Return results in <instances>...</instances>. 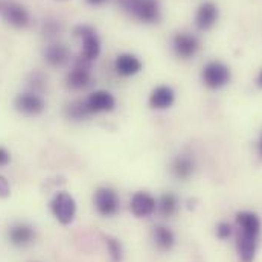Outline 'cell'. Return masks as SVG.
Returning a JSON list of instances; mask_svg holds the SVG:
<instances>
[{
    "label": "cell",
    "mask_w": 262,
    "mask_h": 262,
    "mask_svg": "<svg viewBox=\"0 0 262 262\" xmlns=\"http://www.w3.org/2000/svg\"><path fill=\"white\" fill-rule=\"evenodd\" d=\"M14 107L18 113H21L25 116H37L45 112L46 104L40 95L28 92V93H21L15 98Z\"/></svg>",
    "instance_id": "8"
},
{
    "label": "cell",
    "mask_w": 262,
    "mask_h": 262,
    "mask_svg": "<svg viewBox=\"0 0 262 262\" xmlns=\"http://www.w3.org/2000/svg\"><path fill=\"white\" fill-rule=\"evenodd\" d=\"M152 241L160 252H169L176 244V236L166 226H156L152 229Z\"/></svg>",
    "instance_id": "20"
},
{
    "label": "cell",
    "mask_w": 262,
    "mask_h": 262,
    "mask_svg": "<svg viewBox=\"0 0 262 262\" xmlns=\"http://www.w3.org/2000/svg\"><path fill=\"white\" fill-rule=\"evenodd\" d=\"M9 241L17 247H26L34 243L35 239V230L34 227L28 224H15L9 229Z\"/></svg>",
    "instance_id": "16"
},
{
    "label": "cell",
    "mask_w": 262,
    "mask_h": 262,
    "mask_svg": "<svg viewBox=\"0 0 262 262\" xmlns=\"http://www.w3.org/2000/svg\"><path fill=\"white\" fill-rule=\"evenodd\" d=\"M73 34H75V37L82 40L81 55L90 61H95L101 54V41H99V37L96 35L95 29L87 25H78L73 29Z\"/></svg>",
    "instance_id": "4"
},
{
    "label": "cell",
    "mask_w": 262,
    "mask_h": 262,
    "mask_svg": "<svg viewBox=\"0 0 262 262\" xmlns=\"http://www.w3.org/2000/svg\"><path fill=\"white\" fill-rule=\"evenodd\" d=\"M258 152H259V156L262 157V134L261 137H259V142H258Z\"/></svg>",
    "instance_id": "28"
},
{
    "label": "cell",
    "mask_w": 262,
    "mask_h": 262,
    "mask_svg": "<svg viewBox=\"0 0 262 262\" xmlns=\"http://www.w3.org/2000/svg\"><path fill=\"white\" fill-rule=\"evenodd\" d=\"M194 169H195L194 160L189 156H185V154L177 156L171 163V172L179 180H188L194 174Z\"/></svg>",
    "instance_id": "19"
},
{
    "label": "cell",
    "mask_w": 262,
    "mask_h": 262,
    "mask_svg": "<svg viewBox=\"0 0 262 262\" xmlns=\"http://www.w3.org/2000/svg\"><path fill=\"white\" fill-rule=\"evenodd\" d=\"M220 17L218 6L212 2H204L198 6L195 14V25L200 31H210Z\"/></svg>",
    "instance_id": "11"
},
{
    "label": "cell",
    "mask_w": 262,
    "mask_h": 262,
    "mask_svg": "<svg viewBox=\"0 0 262 262\" xmlns=\"http://www.w3.org/2000/svg\"><path fill=\"white\" fill-rule=\"evenodd\" d=\"M258 85L262 87V70L259 72V75H258Z\"/></svg>",
    "instance_id": "29"
},
{
    "label": "cell",
    "mask_w": 262,
    "mask_h": 262,
    "mask_svg": "<svg viewBox=\"0 0 262 262\" xmlns=\"http://www.w3.org/2000/svg\"><path fill=\"white\" fill-rule=\"evenodd\" d=\"M66 115L72 121H82V119L89 118L92 113H90L85 101H73L66 107Z\"/></svg>",
    "instance_id": "22"
},
{
    "label": "cell",
    "mask_w": 262,
    "mask_h": 262,
    "mask_svg": "<svg viewBox=\"0 0 262 262\" xmlns=\"http://www.w3.org/2000/svg\"><path fill=\"white\" fill-rule=\"evenodd\" d=\"M157 207H159L160 215H163L166 218L172 216L179 210V200H177V196L174 195V194H171V192L163 194V195L160 196L159 203H157Z\"/></svg>",
    "instance_id": "21"
},
{
    "label": "cell",
    "mask_w": 262,
    "mask_h": 262,
    "mask_svg": "<svg viewBox=\"0 0 262 262\" xmlns=\"http://www.w3.org/2000/svg\"><path fill=\"white\" fill-rule=\"evenodd\" d=\"M105 243H107V249H108V253H110V258L112 262H121L122 261V246L121 243L116 239V238H112V236H107L105 238Z\"/></svg>",
    "instance_id": "23"
},
{
    "label": "cell",
    "mask_w": 262,
    "mask_h": 262,
    "mask_svg": "<svg viewBox=\"0 0 262 262\" xmlns=\"http://www.w3.org/2000/svg\"><path fill=\"white\" fill-rule=\"evenodd\" d=\"M156 206H157L156 198L149 195L148 192H136L131 196L130 209L133 215H136L137 218L149 216L156 210Z\"/></svg>",
    "instance_id": "12"
},
{
    "label": "cell",
    "mask_w": 262,
    "mask_h": 262,
    "mask_svg": "<svg viewBox=\"0 0 262 262\" xmlns=\"http://www.w3.org/2000/svg\"><path fill=\"white\" fill-rule=\"evenodd\" d=\"M176 101V93L169 85H159L149 95V105L154 110H166Z\"/></svg>",
    "instance_id": "13"
},
{
    "label": "cell",
    "mask_w": 262,
    "mask_h": 262,
    "mask_svg": "<svg viewBox=\"0 0 262 262\" xmlns=\"http://www.w3.org/2000/svg\"><path fill=\"white\" fill-rule=\"evenodd\" d=\"M236 224H238V232L244 235H252V236H259L261 232V220L256 213L244 210L236 213Z\"/></svg>",
    "instance_id": "15"
},
{
    "label": "cell",
    "mask_w": 262,
    "mask_h": 262,
    "mask_svg": "<svg viewBox=\"0 0 262 262\" xmlns=\"http://www.w3.org/2000/svg\"><path fill=\"white\" fill-rule=\"evenodd\" d=\"M93 204L99 215L113 216L119 210V196L112 188H99L93 195Z\"/></svg>",
    "instance_id": "6"
},
{
    "label": "cell",
    "mask_w": 262,
    "mask_h": 262,
    "mask_svg": "<svg viewBox=\"0 0 262 262\" xmlns=\"http://www.w3.org/2000/svg\"><path fill=\"white\" fill-rule=\"evenodd\" d=\"M0 8H2V5H0Z\"/></svg>",
    "instance_id": "30"
},
{
    "label": "cell",
    "mask_w": 262,
    "mask_h": 262,
    "mask_svg": "<svg viewBox=\"0 0 262 262\" xmlns=\"http://www.w3.org/2000/svg\"><path fill=\"white\" fill-rule=\"evenodd\" d=\"M230 69L221 61H209L201 70V79L203 84L207 89L218 90L229 84L230 81Z\"/></svg>",
    "instance_id": "2"
},
{
    "label": "cell",
    "mask_w": 262,
    "mask_h": 262,
    "mask_svg": "<svg viewBox=\"0 0 262 262\" xmlns=\"http://www.w3.org/2000/svg\"><path fill=\"white\" fill-rule=\"evenodd\" d=\"M92 61L79 55L75 61L72 70L67 73L66 82L70 89L73 90H81L85 89L87 85L92 84Z\"/></svg>",
    "instance_id": "3"
},
{
    "label": "cell",
    "mask_w": 262,
    "mask_h": 262,
    "mask_svg": "<svg viewBox=\"0 0 262 262\" xmlns=\"http://www.w3.org/2000/svg\"><path fill=\"white\" fill-rule=\"evenodd\" d=\"M115 69L121 76H133L142 70V61L133 54H121L115 61Z\"/></svg>",
    "instance_id": "18"
},
{
    "label": "cell",
    "mask_w": 262,
    "mask_h": 262,
    "mask_svg": "<svg viewBox=\"0 0 262 262\" xmlns=\"http://www.w3.org/2000/svg\"><path fill=\"white\" fill-rule=\"evenodd\" d=\"M232 235V226L229 223H220L216 226V236L220 239H227Z\"/></svg>",
    "instance_id": "24"
},
{
    "label": "cell",
    "mask_w": 262,
    "mask_h": 262,
    "mask_svg": "<svg viewBox=\"0 0 262 262\" xmlns=\"http://www.w3.org/2000/svg\"><path fill=\"white\" fill-rule=\"evenodd\" d=\"M172 48L179 58L189 60L200 51V40L192 34L179 32V34H176V37L172 40Z\"/></svg>",
    "instance_id": "9"
},
{
    "label": "cell",
    "mask_w": 262,
    "mask_h": 262,
    "mask_svg": "<svg viewBox=\"0 0 262 262\" xmlns=\"http://www.w3.org/2000/svg\"><path fill=\"white\" fill-rule=\"evenodd\" d=\"M51 210L58 223L67 226L73 221L76 215V203L75 198L67 192H58L51 200Z\"/></svg>",
    "instance_id": "5"
},
{
    "label": "cell",
    "mask_w": 262,
    "mask_h": 262,
    "mask_svg": "<svg viewBox=\"0 0 262 262\" xmlns=\"http://www.w3.org/2000/svg\"><path fill=\"white\" fill-rule=\"evenodd\" d=\"M121 6L143 23H156L160 18L159 0H121Z\"/></svg>",
    "instance_id": "1"
},
{
    "label": "cell",
    "mask_w": 262,
    "mask_h": 262,
    "mask_svg": "<svg viewBox=\"0 0 262 262\" xmlns=\"http://www.w3.org/2000/svg\"><path fill=\"white\" fill-rule=\"evenodd\" d=\"M104 2H107V0H87V3H90V5H102Z\"/></svg>",
    "instance_id": "27"
},
{
    "label": "cell",
    "mask_w": 262,
    "mask_h": 262,
    "mask_svg": "<svg viewBox=\"0 0 262 262\" xmlns=\"http://www.w3.org/2000/svg\"><path fill=\"white\" fill-rule=\"evenodd\" d=\"M258 247V236H250L244 233H238L236 239V249L238 255L243 262H253Z\"/></svg>",
    "instance_id": "17"
},
{
    "label": "cell",
    "mask_w": 262,
    "mask_h": 262,
    "mask_svg": "<svg viewBox=\"0 0 262 262\" xmlns=\"http://www.w3.org/2000/svg\"><path fill=\"white\" fill-rule=\"evenodd\" d=\"M43 57L49 66L63 67L70 61V49L63 43H52L45 49Z\"/></svg>",
    "instance_id": "14"
},
{
    "label": "cell",
    "mask_w": 262,
    "mask_h": 262,
    "mask_svg": "<svg viewBox=\"0 0 262 262\" xmlns=\"http://www.w3.org/2000/svg\"><path fill=\"white\" fill-rule=\"evenodd\" d=\"M9 162H11V154H9V151L0 146V168H2V166H6Z\"/></svg>",
    "instance_id": "26"
},
{
    "label": "cell",
    "mask_w": 262,
    "mask_h": 262,
    "mask_svg": "<svg viewBox=\"0 0 262 262\" xmlns=\"http://www.w3.org/2000/svg\"><path fill=\"white\" fill-rule=\"evenodd\" d=\"M11 195V186L8 180L0 174V198H8Z\"/></svg>",
    "instance_id": "25"
},
{
    "label": "cell",
    "mask_w": 262,
    "mask_h": 262,
    "mask_svg": "<svg viewBox=\"0 0 262 262\" xmlns=\"http://www.w3.org/2000/svg\"><path fill=\"white\" fill-rule=\"evenodd\" d=\"M2 11V17L3 20L11 25L12 28H17V29H23L29 25V12L28 9L20 5V3H15V2H9V3H5L2 5L0 8Z\"/></svg>",
    "instance_id": "7"
},
{
    "label": "cell",
    "mask_w": 262,
    "mask_h": 262,
    "mask_svg": "<svg viewBox=\"0 0 262 262\" xmlns=\"http://www.w3.org/2000/svg\"><path fill=\"white\" fill-rule=\"evenodd\" d=\"M85 104L92 115L93 113H105V112H112L116 107V99L110 92L96 90L89 95V98L85 99Z\"/></svg>",
    "instance_id": "10"
}]
</instances>
